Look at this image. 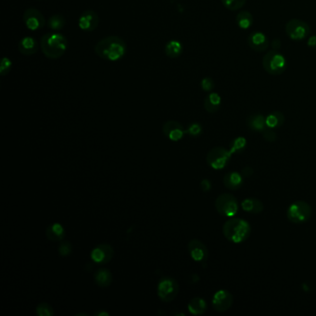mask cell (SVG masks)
Here are the masks:
<instances>
[{"label":"cell","instance_id":"1","mask_svg":"<svg viewBox=\"0 0 316 316\" xmlns=\"http://www.w3.org/2000/svg\"><path fill=\"white\" fill-rule=\"evenodd\" d=\"M94 50L100 59L115 62L124 58L127 52V45L122 37L110 35L99 40Z\"/></svg>","mask_w":316,"mask_h":316},{"label":"cell","instance_id":"2","mask_svg":"<svg viewBox=\"0 0 316 316\" xmlns=\"http://www.w3.org/2000/svg\"><path fill=\"white\" fill-rule=\"evenodd\" d=\"M41 50L45 56L51 60L62 58L68 48V40L58 32L45 34L40 39Z\"/></svg>","mask_w":316,"mask_h":316},{"label":"cell","instance_id":"3","mask_svg":"<svg viewBox=\"0 0 316 316\" xmlns=\"http://www.w3.org/2000/svg\"><path fill=\"white\" fill-rule=\"evenodd\" d=\"M250 225L243 219L232 218L224 224L223 234L225 237L233 243H242L250 236Z\"/></svg>","mask_w":316,"mask_h":316},{"label":"cell","instance_id":"4","mask_svg":"<svg viewBox=\"0 0 316 316\" xmlns=\"http://www.w3.org/2000/svg\"><path fill=\"white\" fill-rule=\"evenodd\" d=\"M311 216L312 208L307 202L303 201L293 202L287 211L288 219L296 225L306 223L311 218Z\"/></svg>","mask_w":316,"mask_h":316},{"label":"cell","instance_id":"5","mask_svg":"<svg viewBox=\"0 0 316 316\" xmlns=\"http://www.w3.org/2000/svg\"><path fill=\"white\" fill-rule=\"evenodd\" d=\"M263 66L267 73L271 75H280L287 69V62L280 53L270 51L264 55Z\"/></svg>","mask_w":316,"mask_h":316},{"label":"cell","instance_id":"6","mask_svg":"<svg viewBox=\"0 0 316 316\" xmlns=\"http://www.w3.org/2000/svg\"><path fill=\"white\" fill-rule=\"evenodd\" d=\"M215 209L222 216H235L238 211V203L236 197L232 194H221L215 201Z\"/></svg>","mask_w":316,"mask_h":316},{"label":"cell","instance_id":"7","mask_svg":"<svg viewBox=\"0 0 316 316\" xmlns=\"http://www.w3.org/2000/svg\"><path fill=\"white\" fill-rule=\"evenodd\" d=\"M179 291L178 282L172 277H163L158 284V297L163 302H170L176 299Z\"/></svg>","mask_w":316,"mask_h":316},{"label":"cell","instance_id":"8","mask_svg":"<svg viewBox=\"0 0 316 316\" xmlns=\"http://www.w3.org/2000/svg\"><path fill=\"white\" fill-rule=\"evenodd\" d=\"M231 154L232 153L223 147H216L208 152L206 160L209 166H211L212 169L221 170L227 165L229 159L231 158Z\"/></svg>","mask_w":316,"mask_h":316},{"label":"cell","instance_id":"9","mask_svg":"<svg viewBox=\"0 0 316 316\" xmlns=\"http://www.w3.org/2000/svg\"><path fill=\"white\" fill-rule=\"evenodd\" d=\"M286 33L292 40H302L310 34V26L303 21L293 19L286 24Z\"/></svg>","mask_w":316,"mask_h":316},{"label":"cell","instance_id":"10","mask_svg":"<svg viewBox=\"0 0 316 316\" xmlns=\"http://www.w3.org/2000/svg\"><path fill=\"white\" fill-rule=\"evenodd\" d=\"M23 23L30 31H37L42 29L45 25V19L44 15L35 8L27 9L23 16Z\"/></svg>","mask_w":316,"mask_h":316},{"label":"cell","instance_id":"11","mask_svg":"<svg viewBox=\"0 0 316 316\" xmlns=\"http://www.w3.org/2000/svg\"><path fill=\"white\" fill-rule=\"evenodd\" d=\"M233 296L232 294L226 290H218L212 298V307L219 313H225L228 311L233 305Z\"/></svg>","mask_w":316,"mask_h":316},{"label":"cell","instance_id":"12","mask_svg":"<svg viewBox=\"0 0 316 316\" xmlns=\"http://www.w3.org/2000/svg\"><path fill=\"white\" fill-rule=\"evenodd\" d=\"M99 24V17L97 12L91 9L82 12L78 20V26L84 32H93Z\"/></svg>","mask_w":316,"mask_h":316},{"label":"cell","instance_id":"13","mask_svg":"<svg viewBox=\"0 0 316 316\" xmlns=\"http://www.w3.org/2000/svg\"><path fill=\"white\" fill-rule=\"evenodd\" d=\"M162 132L168 139L176 142L183 138L186 131L184 130V126L179 122L170 120L163 124Z\"/></svg>","mask_w":316,"mask_h":316},{"label":"cell","instance_id":"14","mask_svg":"<svg viewBox=\"0 0 316 316\" xmlns=\"http://www.w3.org/2000/svg\"><path fill=\"white\" fill-rule=\"evenodd\" d=\"M90 257L95 264H107L113 257V248L109 244H100L93 248L90 253Z\"/></svg>","mask_w":316,"mask_h":316},{"label":"cell","instance_id":"15","mask_svg":"<svg viewBox=\"0 0 316 316\" xmlns=\"http://www.w3.org/2000/svg\"><path fill=\"white\" fill-rule=\"evenodd\" d=\"M188 251L195 262H204L209 256L206 245L198 239H192L189 241Z\"/></svg>","mask_w":316,"mask_h":316},{"label":"cell","instance_id":"16","mask_svg":"<svg viewBox=\"0 0 316 316\" xmlns=\"http://www.w3.org/2000/svg\"><path fill=\"white\" fill-rule=\"evenodd\" d=\"M248 43L249 47L257 52H264L269 46L267 37L261 32H254L248 35Z\"/></svg>","mask_w":316,"mask_h":316},{"label":"cell","instance_id":"17","mask_svg":"<svg viewBox=\"0 0 316 316\" xmlns=\"http://www.w3.org/2000/svg\"><path fill=\"white\" fill-rule=\"evenodd\" d=\"M18 49L24 56H32L38 51V43L34 37L25 36L20 40Z\"/></svg>","mask_w":316,"mask_h":316},{"label":"cell","instance_id":"18","mask_svg":"<svg viewBox=\"0 0 316 316\" xmlns=\"http://www.w3.org/2000/svg\"><path fill=\"white\" fill-rule=\"evenodd\" d=\"M224 185L230 190H237L243 184V176L237 172H230L224 176Z\"/></svg>","mask_w":316,"mask_h":316},{"label":"cell","instance_id":"19","mask_svg":"<svg viewBox=\"0 0 316 316\" xmlns=\"http://www.w3.org/2000/svg\"><path fill=\"white\" fill-rule=\"evenodd\" d=\"M241 207L243 211H248L250 213H261L264 211L263 202L256 198H248L244 200L241 203Z\"/></svg>","mask_w":316,"mask_h":316},{"label":"cell","instance_id":"20","mask_svg":"<svg viewBox=\"0 0 316 316\" xmlns=\"http://www.w3.org/2000/svg\"><path fill=\"white\" fill-rule=\"evenodd\" d=\"M184 51L183 45L177 40H171L169 41L164 47V52L168 58L170 59H176L182 55Z\"/></svg>","mask_w":316,"mask_h":316},{"label":"cell","instance_id":"21","mask_svg":"<svg viewBox=\"0 0 316 316\" xmlns=\"http://www.w3.org/2000/svg\"><path fill=\"white\" fill-rule=\"evenodd\" d=\"M95 282L100 288H108L113 282V274L110 270L106 268H100L95 272Z\"/></svg>","mask_w":316,"mask_h":316},{"label":"cell","instance_id":"22","mask_svg":"<svg viewBox=\"0 0 316 316\" xmlns=\"http://www.w3.org/2000/svg\"><path fill=\"white\" fill-rule=\"evenodd\" d=\"M188 311L193 316H202L207 310V303L204 299L197 297L191 299L187 305Z\"/></svg>","mask_w":316,"mask_h":316},{"label":"cell","instance_id":"23","mask_svg":"<svg viewBox=\"0 0 316 316\" xmlns=\"http://www.w3.org/2000/svg\"><path fill=\"white\" fill-rule=\"evenodd\" d=\"M46 237L51 241H62L65 237V229L61 224L55 223L46 229Z\"/></svg>","mask_w":316,"mask_h":316},{"label":"cell","instance_id":"24","mask_svg":"<svg viewBox=\"0 0 316 316\" xmlns=\"http://www.w3.org/2000/svg\"><path fill=\"white\" fill-rule=\"evenodd\" d=\"M248 126L254 131H259L262 132L267 127L266 125V118H264L263 115L254 114L251 115L248 117V122H247Z\"/></svg>","mask_w":316,"mask_h":316},{"label":"cell","instance_id":"25","mask_svg":"<svg viewBox=\"0 0 316 316\" xmlns=\"http://www.w3.org/2000/svg\"><path fill=\"white\" fill-rule=\"evenodd\" d=\"M221 105V97L217 93H211L204 100V108L210 113H214L219 110Z\"/></svg>","mask_w":316,"mask_h":316},{"label":"cell","instance_id":"26","mask_svg":"<svg viewBox=\"0 0 316 316\" xmlns=\"http://www.w3.org/2000/svg\"><path fill=\"white\" fill-rule=\"evenodd\" d=\"M285 122V116L280 112H272L266 117V125L269 128H277L283 125Z\"/></svg>","mask_w":316,"mask_h":316},{"label":"cell","instance_id":"27","mask_svg":"<svg viewBox=\"0 0 316 316\" xmlns=\"http://www.w3.org/2000/svg\"><path fill=\"white\" fill-rule=\"evenodd\" d=\"M65 24H66V20L62 14H55L50 16L47 23L48 28L55 32L62 30L65 26Z\"/></svg>","mask_w":316,"mask_h":316},{"label":"cell","instance_id":"28","mask_svg":"<svg viewBox=\"0 0 316 316\" xmlns=\"http://www.w3.org/2000/svg\"><path fill=\"white\" fill-rule=\"evenodd\" d=\"M237 23L242 29H248L253 23V17L248 11H241L237 16Z\"/></svg>","mask_w":316,"mask_h":316},{"label":"cell","instance_id":"29","mask_svg":"<svg viewBox=\"0 0 316 316\" xmlns=\"http://www.w3.org/2000/svg\"><path fill=\"white\" fill-rule=\"evenodd\" d=\"M222 2L226 9L235 11L243 8V6L246 3V0H222Z\"/></svg>","mask_w":316,"mask_h":316},{"label":"cell","instance_id":"30","mask_svg":"<svg viewBox=\"0 0 316 316\" xmlns=\"http://www.w3.org/2000/svg\"><path fill=\"white\" fill-rule=\"evenodd\" d=\"M12 65H13V63L10 61V59L8 57H4L1 60V63H0V74H1V76L8 75L11 69H12Z\"/></svg>","mask_w":316,"mask_h":316},{"label":"cell","instance_id":"31","mask_svg":"<svg viewBox=\"0 0 316 316\" xmlns=\"http://www.w3.org/2000/svg\"><path fill=\"white\" fill-rule=\"evenodd\" d=\"M36 315L39 316H51L54 315V311L49 304L43 302L36 307Z\"/></svg>","mask_w":316,"mask_h":316},{"label":"cell","instance_id":"32","mask_svg":"<svg viewBox=\"0 0 316 316\" xmlns=\"http://www.w3.org/2000/svg\"><path fill=\"white\" fill-rule=\"evenodd\" d=\"M245 146H246V139L244 137H237V139H235L233 142V146L230 152L234 153L237 151H240L245 148Z\"/></svg>","mask_w":316,"mask_h":316},{"label":"cell","instance_id":"33","mask_svg":"<svg viewBox=\"0 0 316 316\" xmlns=\"http://www.w3.org/2000/svg\"><path fill=\"white\" fill-rule=\"evenodd\" d=\"M71 250H72V246L69 241L62 242L59 246V253L62 255V257L70 255L71 253Z\"/></svg>","mask_w":316,"mask_h":316},{"label":"cell","instance_id":"34","mask_svg":"<svg viewBox=\"0 0 316 316\" xmlns=\"http://www.w3.org/2000/svg\"><path fill=\"white\" fill-rule=\"evenodd\" d=\"M202 132V125L200 123H191L187 130H186V133L188 135H190L191 136H199Z\"/></svg>","mask_w":316,"mask_h":316},{"label":"cell","instance_id":"35","mask_svg":"<svg viewBox=\"0 0 316 316\" xmlns=\"http://www.w3.org/2000/svg\"><path fill=\"white\" fill-rule=\"evenodd\" d=\"M263 136L264 139L268 142H274L277 138L276 133L274 132L272 128H269V127H267V129L265 128L263 131Z\"/></svg>","mask_w":316,"mask_h":316},{"label":"cell","instance_id":"36","mask_svg":"<svg viewBox=\"0 0 316 316\" xmlns=\"http://www.w3.org/2000/svg\"><path fill=\"white\" fill-rule=\"evenodd\" d=\"M201 86L205 92H210L214 88V82L211 79V77H205L203 78L201 83Z\"/></svg>","mask_w":316,"mask_h":316},{"label":"cell","instance_id":"37","mask_svg":"<svg viewBox=\"0 0 316 316\" xmlns=\"http://www.w3.org/2000/svg\"><path fill=\"white\" fill-rule=\"evenodd\" d=\"M201 187L204 192L210 191L211 188V181L209 179H203L201 182Z\"/></svg>","mask_w":316,"mask_h":316},{"label":"cell","instance_id":"38","mask_svg":"<svg viewBox=\"0 0 316 316\" xmlns=\"http://www.w3.org/2000/svg\"><path fill=\"white\" fill-rule=\"evenodd\" d=\"M241 175H242V176H244V177H249V176L253 175V169L251 167H245V168L242 169Z\"/></svg>","mask_w":316,"mask_h":316},{"label":"cell","instance_id":"39","mask_svg":"<svg viewBox=\"0 0 316 316\" xmlns=\"http://www.w3.org/2000/svg\"><path fill=\"white\" fill-rule=\"evenodd\" d=\"M308 45L311 47H316V36H313L308 40Z\"/></svg>","mask_w":316,"mask_h":316},{"label":"cell","instance_id":"40","mask_svg":"<svg viewBox=\"0 0 316 316\" xmlns=\"http://www.w3.org/2000/svg\"><path fill=\"white\" fill-rule=\"evenodd\" d=\"M96 316H109V314H108V313H106V312L101 311V312H97V313H96Z\"/></svg>","mask_w":316,"mask_h":316}]
</instances>
